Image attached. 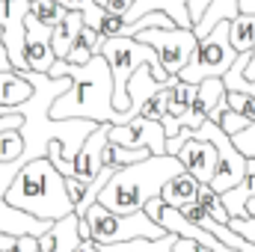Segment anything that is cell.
<instances>
[{"mask_svg": "<svg viewBox=\"0 0 255 252\" xmlns=\"http://www.w3.org/2000/svg\"><path fill=\"white\" fill-rule=\"evenodd\" d=\"M48 77H68L71 86L51 104V119L65 122V119H83L95 125H128L130 116H122L113 110V74L110 65L101 54H95L86 65H68L63 60L51 65Z\"/></svg>", "mask_w": 255, "mask_h": 252, "instance_id": "6da1fadb", "label": "cell"}, {"mask_svg": "<svg viewBox=\"0 0 255 252\" xmlns=\"http://www.w3.org/2000/svg\"><path fill=\"white\" fill-rule=\"evenodd\" d=\"M184 172L181 160L172 157V154H160V157H145L139 163H130L125 169H116L113 178L107 181V187L101 190L98 196V205H104L107 211L128 217V214H136L142 211L151 199H157L163 187L178 175Z\"/></svg>", "mask_w": 255, "mask_h": 252, "instance_id": "7a4b0ae2", "label": "cell"}, {"mask_svg": "<svg viewBox=\"0 0 255 252\" xmlns=\"http://www.w3.org/2000/svg\"><path fill=\"white\" fill-rule=\"evenodd\" d=\"M6 205L45 223H57L74 214V205L65 190V178L48 157H36L24 169H18V175L12 178V187L6 190Z\"/></svg>", "mask_w": 255, "mask_h": 252, "instance_id": "3957f363", "label": "cell"}, {"mask_svg": "<svg viewBox=\"0 0 255 252\" xmlns=\"http://www.w3.org/2000/svg\"><path fill=\"white\" fill-rule=\"evenodd\" d=\"M163 235V226H157L145 211L119 217L98 202L80 220V241H92L98 247H116L128 241H160Z\"/></svg>", "mask_w": 255, "mask_h": 252, "instance_id": "277c9868", "label": "cell"}, {"mask_svg": "<svg viewBox=\"0 0 255 252\" xmlns=\"http://www.w3.org/2000/svg\"><path fill=\"white\" fill-rule=\"evenodd\" d=\"M235 60H238V51L229 42V21H220L205 39H199V48L193 51L190 63L184 65L178 77L190 86H199L202 80H223Z\"/></svg>", "mask_w": 255, "mask_h": 252, "instance_id": "5b68a950", "label": "cell"}, {"mask_svg": "<svg viewBox=\"0 0 255 252\" xmlns=\"http://www.w3.org/2000/svg\"><path fill=\"white\" fill-rule=\"evenodd\" d=\"M187 136H193V139H205V142H211V145L217 148V175H214V181L208 184L211 190L229 193L232 187H238V184L247 178V157L235 148L232 136H229L220 125L205 122L199 130H187Z\"/></svg>", "mask_w": 255, "mask_h": 252, "instance_id": "8992f818", "label": "cell"}, {"mask_svg": "<svg viewBox=\"0 0 255 252\" xmlns=\"http://www.w3.org/2000/svg\"><path fill=\"white\" fill-rule=\"evenodd\" d=\"M133 39L148 45L157 54V60H160L163 71L169 77H178L184 71V65L190 63L193 51L199 48L196 33L193 30H181V27H175V30H139Z\"/></svg>", "mask_w": 255, "mask_h": 252, "instance_id": "52a82bcc", "label": "cell"}, {"mask_svg": "<svg viewBox=\"0 0 255 252\" xmlns=\"http://www.w3.org/2000/svg\"><path fill=\"white\" fill-rule=\"evenodd\" d=\"M110 145H122V148H145L154 157L166 154V130L160 122L151 119H130L128 125H113L110 127Z\"/></svg>", "mask_w": 255, "mask_h": 252, "instance_id": "ba28073f", "label": "cell"}, {"mask_svg": "<svg viewBox=\"0 0 255 252\" xmlns=\"http://www.w3.org/2000/svg\"><path fill=\"white\" fill-rule=\"evenodd\" d=\"M110 122H104V125H95V130L86 136V142L80 145V151H77V157L71 160V166H74V175L71 178H77L80 184H92L95 178H98V172L104 169V148L110 145Z\"/></svg>", "mask_w": 255, "mask_h": 252, "instance_id": "9c48e42d", "label": "cell"}, {"mask_svg": "<svg viewBox=\"0 0 255 252\" xmlns=\"http://www.w3.org/2000/svg\"><path fill=\"white\" fill-rule=\"evenodd\" d=\"M21 57H24L27 71H36V74H48L51 65L57 63L54 48H51V30L42 27L39 21H33V15H27V21H24V48H21Z\"/></svg>", "mask_w": 255, "mask_h": 252, "instance_id": "30bf717a", "label": "cell"}, {"mask_svg": "<svg viewBox=\"0 0 255 252\" xmlns=\"http://www.w3.org/2000/svg\"><path fill=\"white\" fill-rule=\"evenodd\" d=\"M175 157L181 160L184 172L193 175L199 184H211V181H214V175H217V148H214L211 142L193 139L190 136V139L178 148Z\"/></svg>", "mask_w": 255, "mask_h": 252, "instance_id": "8fae6325", "label": "cell"}, {"mask_svg": "<svg viewBox=\"0 0 255 252\" xmlns=\"http://www.w3.org/2000/svg\"><path fill=\"white\" fill-rule=\"evenodd\" d=\"M187 3H190V0H133L130 12L125 15V21H128V27H130L133 21H139V18L148 15V12H163V15H169V18L175 21V27L193 30V18H190Z\"/></svg>", "mask_w": 255, "mask_h": 252, "instance_id": "7c38bea8", "label": "cell"}, {"mask_svg": "<svg viewBox=\"0 0 255 252\" xmlns=\"http://www.w3.org/2000/svg\"><path fill=\"white\" fill-rule=\"evenodd\" d=\"M77 247H80V220L74 214L65 220H57L39 238V252H74Z\"/></svg>", "mask_w": 255, "mask_h": 252, "instance_id": "4fadbf2b", "label": "cell"}, {"mask_svg": "<svg viewBox=\"0 0 255 252\" xmlns=\"http://www.w3.org/2000/svg\"><path fill=\"white\" fill-rule=\"evenodd\" d=\"M80 30H83V15L80 12H65V18L51 30V48H54V57L57 60H65L68 57V51L74 48Z\"/></svg>", "mask_w": 255, "mask_h": 252, "instance_id": "5bb4252c", "label": "cell"}, {"mask_svg": "<svg viewBox=\"0 0 255 252\" xmlns=\"http://www.w3.org/2000/svg\"><path fill=\"white\" fill-rule=\"evenodd\" d=\"M196 196H199V181L187 172H178L160 193L163 205H169V208H184V205L196 202Z\"/></svg>", "mask_w": 255, "mask_h": 252, "instance_id": "9a60e30c", "label": "cell"}, {"mask_svg": "<svg viewBox=\"0 0 255 252\" xmlns=\"http://www.w3.org/2000/svg\"><path fill=\"white\" fill-rule=\"evenodd\" d=\"M229 42L238 54H253L255 51V15L238 12L229 21Z\"/></svg>", "mask_w": 255, "mask_h": 252, "instance_id": "2e32d148", "label": "cell"}, {"mask_svg": "<svg viewBox=\"0 0 255 252\" xmlns=\"http://www.w3.org/2000/svg\"><path fill=\"white\" fill-rule=\"evenodd\" d=\"M166 86H169V95H166V116H163V119H172V122H175V119H181V116L190 110L196 86L184 83L181 77H169Z\"/></svg>", "mask_w": 255, "mask_h": 252, "instance_id": "e0dca14e", "label": "cell"}, {"mask_svg": "<svg viewBox=\"0 0 255 252\" xmlns=\"http://www.w3.org/2000/svg\"><path fill=\"white\" fill-rule=\"evenodd\" d=\"M57 3L65 12H80L83 15V27H89V30H98L104 15H107V9L98 0H57Z\"/></svg>", "mask_w": 255, "mask_h": 252, "instance_id": "ac0fdd59", "label": "cell"}, {"mask_svg": "<svg viewBox=\"0 0 255 252\" xmlns=\"http://www.w3.org/2000/svg\"><path fill=\"white\" fill-rule=\"evenodd\" d=\"M196 205L217 223L229 226V214H226V205H223V196L217 190H211L208 184H199V196H196Z\"/></svg>", "mask_w": 255, "mask_h": 252, "instance_id": "d6986e66", "label": "cell"}, {"mask_svg": "<svg viewBox=\"0 0 255 252\" xmlns=\"http://www.w3.org/2000/svg\"><path fill=\"white\" fill-rule=\"evenodd\" d=\"M175 235H163L160 241H128L116 247H98L101 252H172Z\"/></svg>", "mask_w": 255, "mask_h": 252, "instance_id": "ffe728a7", "label": "cell"}, {"mask_svg": "<svg viewBox=\"0 0 255 252\" xmlns=\"http://www.w3.org/2000/svg\"><path fill=\"white\" fill-rule=\"evenodd\" d=\"M30 15H33V21H39L42 27L54 30V27H57V24L65 18V9L57 3V0H33Z\"/></svg>", "mask_w": 255, "mask_h": 252, "instance_id": "44dd1931", "label": "cell"}, {"mask_svg": "<svg viewBox=\"0 0 255 252\" xmlns=\"http://www.w3.org/2000/svg\"><path fill=\"white\" fill-rule=\"evenodd\" d=\"M21 154H24V139H21V130H3V133H0V163L18 160Z\"/></svg>", "mask_w": 255, "mask_h": 252, "instance_id": "7402d4cb", "label": "cell"}, {"mask_svg": "<svg viewBox=\"0 0 255 252\" xmlns=\"http://www.w3.org/2000/svg\"><path fill=\"white\" fill-rule=\"evenodd\" d=\"M166 95H169V86H163L160 92H154V95L142 104L139 116H142V119H151V122H163V116H166Z\"/></svg>", "mask_w": 255, "mask_h": 252, "instance_id": "603a6c76", "label": "cell"}, {"mask_svg": "<svg viewBox=\"0 0 255 252\" xmlns=\"http://www.w3.org/2000/svg\"><path fill=\"white\" fill-rule=\"evenodd\" d=\"M226 101H229V110H235V113L244 116L247 122H255V98L244 95V92H229Z\"/></svg>", "mask_w": 255, "mask_h": 252, "instance_id": "cb8c5ba5", "label": "cell"}, {"mask_svg": "<svg viewBox=\"0 0 255 252\" xmlns=\"http://www.w3.org/2000/svg\"><path fill=\"white\" fill-rule=\"evenodd\" d=\"M125 33H128L125 15H113V12H107L104 21H101V27H98V36H101V39H119V36H125Z\"/></svg>", "mask_w": 255, "mask_h": 252, "instance_id": "d4e9b609", "label": "cell"}, {"mask_svg": "<svg viewBox=\"0 0 255 252\" xmlns=\"http://www.w3.org/2000/svg\"><path fill=\"white\" fill-rule=\"evenodd\" d=\"M232 142H235V148H238L247 160H255V122L247 127V130L235 133V136H232Z\"/></svg>", "mask_w": 255, "mask_h": 252, "instance_id": "484cf974", "label": "cell"}, {"mask_svg": "<svg viewBox=\"0 0 255 252\" xmlns=\"http://www.w3.org/2000/svg\"><path fill=\"white\" fill-rule=\"evenodd\" d=\"M250 125H253V122H247V119H244V116H238L235 110H226V113H223V119H220V127H223L229 136H235V133L247 130Z\"/></svg>", "mask_w": 255, "mask_h": 252, "instance_id": "4316f807", "label": "cell"}, {"mask_svg": "<svg viewBox=\"0 0 255 252\" xmlns=\"http://www.w3.org/2000/svg\"><path fill=\"white\" fill-rule=\"evenodd\" d=\"M229 229L235 235H241L244 241L255 244V217H244V220H229Z\"/></svg>", "mask_w": 255, "mask_h": 252, "instance_id": "83f0119b", "label": "cell"}, {"mask_svg": "<svg viewBox=\"0 0 255 252\" xmlns=\"http://www.w3.org/2000/svg\"><path fill=\"white\" fill-rule=\"evenodd\" d=\"M92 57H95V51H92V48H86L83 42H74V48L68 51V57H65L63 63H68V65H86Z\"/></svg>", "mask_w": 255, "mask_h": 252, "instance_id": "f1b7e54d", "label": "cell"}, {"mask_svg": "<svg viewBox=\"0 0 255 252\" xmlns=\"http://www.w3.org/2000/svg\"><path fill=\"white\" fill-rule=\"evenodd\" d=\"M65 190H68V199H71V205H77V202L83 199V193H86V184H80L77 178H65Z\"/></svg>", "mask_w": 255, "mask_h": 252, "instance_id": "f546056e", "label": "cell"}, {"mask_svg": "<svg viewBox=\"0 0 255 252\" xmlns=\"http://www.w3.org/2000/svg\"><path fill=\"white\" fill-rule=\"evenodd\" d=\"M9 252H39V238L24 235V238H18V241H15V247H12Z\"/></svg>", "mask_w": 255, "mask_h": 252, "instance_id": "4dcf8cb0", "label": "cell"}, {"mask_svg": "<svg viewBox=\"0 0 255 252\" xmlns=\"http://www.w3.org/2000/svg\"><path fill=\"white\" fill-rule=\"evenodd\" d=\"M172 252H211V250L199 247L196 241H187V238H175V244H172Z\"/></svg>", "mask_w": 255, "mask_h": 252, "instance_id": "1f68e13d", "label": "cell"}, {"mask_svg": "<svg viewBox=\"0 0 255 252\" xmlns=\"http://www.w3.org/2000/svg\"><path fill=\"white\" fill-rule=\"evenodd\" d=\"M211 3H214V0H190V3H187V9H190V18H193V27L199 24V18L205 15V9H208Z\"/></svg>", "mask_w": 255, "mask_h": 252, "instance_id": "d6a6232c", "label": "cell"}, {"mask_svg": "<svg viewBox=\"0 0 255 252\" xmlns=\"http://www.w3.org/2000/svg\"><path fill=\"white\" fill-rule=\"evenodd\" d=\"M130 6H133V0H107V12H113V15H128Z\"/></svg>", "mask_w": 255, "mask_h": 252, "instance_id": "836d02e7", "label": "cell"}, {"mask_svg": "<svg viewBox=\"0 0 255 252\" xmlns=\"http://www.w3.org/2000/svg\"><path fill=\"white\" fill-rule=\"evenodd\" d=\"M0 71H12L9 54H6V45H3V30H0Z\"/></svg>", "mask_w": 255, "mask_h": 252, "instance_id": "e575fe53", "label": "cell"}, {"mask_svg": "<svg viewBox=\"0 0 255 252\" xmlns=\"http://www.w3.org/2000/svg\"><path fill=\"white\" fill-rule=\"evenodd\" d=\"M15 241H18V238H12V235H0V252H9L15 247Z\"/></svg>", "mask_w": 255, "mask_h": 252, "instance_id": "d590c367", "label": "cell"}, {"mask_svg": "<svg viewBox=\"0 0 255 252\" xmlns=\"http://www.w3.org/2000/svg\"><path fill=\"white\" fill-rule=\"evenodd\" d=\"M74 252H101V250H98V244H92V241H80V247Z\"/></svg>", "mask_w": 255, "mask_h": 252, "instance_id": "8d00e7d4", "label": "cell"}, {"mask_svg": "<svg viewBox=\"0 0 255 252\" xmlns=\"http://www.w3.org/2000/svg\"><path fill=\"white\" fill-rule=\"evenodd\" d=\"M238 9H241V12H250V15H255V0H238Z\"/></svg>", "mask_w": 255, "mask_h": 252, "instance_id": "74e56055", "label": "cell"}, {"mask_svg": "<svg viewBox=\"0 0 255 252\" xmlns=\"http://www.w3.org/2000/svg\"><path fill=\"white\" fill-rule=\"evenodd\" d=\"M244 77L247 80H255V51H253V57H250V65L244 68Z\"/></svg>", "mask_w": 255, "mask_h": 252, "instance_id": "f35d334b", "label": "cell"}, {"mask_svg": "<svg viewBox=\"0 0 255 252\" xmlns=\"http://www.w3.org/2000/svg\"><path fill=\"white\" fill-rule=\"evenodd\" d=\"M247 217H255V199L247 205Z\"/></svg>", "mask_w": 255, "mask_h": 252, "instance_id": "ab89813d", "label": "cell"}, {"mask_svg": "<svg viewBox=\"0 0 255 252\" xmlns=\"http://www.w3.org/2000/svg\"><path fill=\"white\" fill-rule=\"evenodd\" d=\"M30 3H33V0H30ZM98 3H101V6H104V9H107V0H98Z\"/></svg>", "mask_w": 255, "mask_h": 252, "instance_id": "60d3db41", "label": "cell"}]
</instances>
